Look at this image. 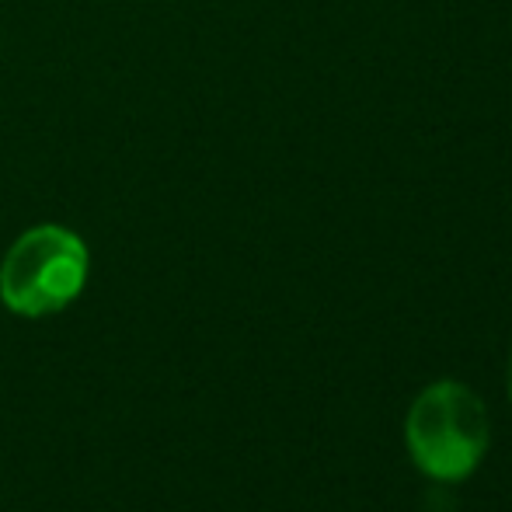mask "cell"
<instances>
[{
    "label": "cell",
    "mask_w": 512,
    "mask_h": 512,
    "mask_svg": "<svg viewBox=\"0 0 512 512\" xmlns=\"http://www.w3.org/2000/svg\"><path fill=\"white\" fill-rule=\"evenodd\" d=\"M415 464L436 481H464L481 464L492 439L488 411L471 387L439 380L415 398L405 422Z\"/></svg>",
    "instance_id": "obj_1"
},
{
    "label": "cell",
    "mask_w": 512,
    "mask_h": 512,
    "mask_svg": "<svg viewBox=\"0 0 512 512\" xmlns=\"http://www.w3.org/2000/svg\"><path fill=\"white\" fill-rule=\"evenodd\" d=\"M88 265V248L74 230L42 223L25 230L0 262V300L21 317L56 314L81 297Z\"/></svg>",
    "instance_id": "obj_2"
},
{
    "label": "cell",
    "mask_w": 512,
    "mask_h": 512,
    "mask_svg": "<svg viewBox=\"0 0 512 512\" xmlns=\"http://www.w3.org/2000/svg\"><path fill=\"white\" fill-rule=\"evenodd\" d=\"M509 401H512V356H509Z\"/></svg>",
    "instance_id": "obj_3"
}]
</instances>
